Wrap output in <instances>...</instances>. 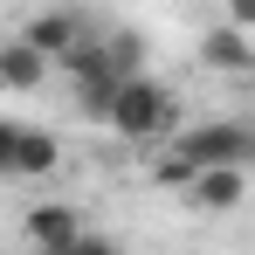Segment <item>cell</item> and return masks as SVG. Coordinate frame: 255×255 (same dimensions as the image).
I'll return each mask as SVG.
<instances>
[{
  "mask_svg": "<svg viewBox=\"0 0 255 255\" xmlns=\"http://www.w3.org/2000/svg\"><path fill=\"white\" fill-rule=\"evenodd\" d=\"M172 159L186 172H249L255 159V125H242V118H214V125H193L172 138Z\"/></svg>",
  "mask_w": 255,
  "mask_h": 255,
  "instance_id": "cell-1",
  "label": "cell"
},
{
  "mask_svg": "<svg viewBox=\"0 0 255 255\" xmlns=\"http://www.w3.org/2000/svg\"><path fill=\"white\" fill-rule=\"evenodd\" d=\"M104 125L118 131V138H131V145L166 138V131L179 125V97H172L159 76H131V83H118V97H111V118H104Z\"/></svg>",
  "mask_w": 255,
  "mask_h": 255,
  "instance_id": "cell-2",
  "label": "cell"
},
{
  "mask_svg": "<svg viewBox=\"0 0 255 255\" xmlns=\"http://www.w3.org/2000/svg\"><path fill=\"white\" fill-rule=\"evenodd\" d=\"M90 42V21L76 14V7H55V14H35L28 28H21V48L28 55H42V62H62L69 48Z\"/></svg>",
  "mask_w": 255,
  "mask_h": 255,
  "instance_id": "cell-3",
  "label": "cell"
},
{
  "mask_svg": "<svg viewBox=\"0 0 255 255\" xmlns=\"http://www.w3.org/2000/svg\"><path fill=\"white\" fill-rule=\"evenodd\" d=\"M76 235H83V214L69 207V200H35V207H28V242H35V255L69 249Z\"/></svg>",
  "mask_w": 255,
  "mask_h": 255,
  "instance_id": "cell-4",
  "label": "cell"
},
{
  "mask_svg": "<svg viewBox=\"0 0 255 255\" xmlns=\"http://www.w3.org/2000/svg\"><path fill=\"white\" fill-rule=\"evenodd\" d=\"M186 200L200 214H235L242 200H249V172H193V186H186Z\"/></svg>",
  "mask_w": 255,
  "mask_h": 255,
  "instance_id": "cell-5",
  "label": "cell"
},
{
  "mask_svg": "<svg viewBox=\"0 0 255 255\" xmlns=\"http://www.w3.org/2000/svg\"><path fill=\"white\" fill-rule=\"evenodd\" d=\"M62 166V138L55 131H35L21 125V145H14V179H42V172Z\"/></svg>",
  "mask_w": 255,
  "mask_h": 255,
  "instance_id": "cell-6",
  "label": "cell"
},
{
  "mask_svg": "<svg viewBox=\"0 0 255 255\" xmlns=\"http://www.w3.org/2000/svg\"><path fill=\"white\" fill-rule=\"evenodd\" d=\"M200 55H207V69H255V42L242 28H228V21L200 35Z\"/></svg>",
  "mask_w": 255,
  "mask_h": 255,
  "instance_id": "cell-7",
  "label": "cell"
},
{
  "mask_svg": "<svg viewBox=\"0 0 255 255\" xmlns=\"http://www.w3.org/2000/svg\"><path fill=\"white\" fill-rule=\"evenodd\" d=\"M42 76H48V62H42V55H28L21 42H7V48H0V83H7V90H35Z\"/></svg>",
  "mask_w": 255,
  "mask_h": 255,
  "instance_id": "cell-8",
  "label": "cell"
},
{
  "mask_svg": "<svg viewBox=\"0 0 255 255\" xmlns=\"http://www.w3.org/2000/svg\"><path fill=\"white\" fill-rule=\"evenodd\" d=\"M111 97H118V76H90V83H76V104H83V118H111Z\"/></svg>",
  "mask_w": 255,
  "mask_h": 255,
  "instance_id": "cell-9",
  "label": "cell"
},
{
  "mask_svg": "<svg viewBox=\"0 0 255 255\" xmlns=\"http://www.w3.org/2000/svg\"><path fill=\"white\" fill-rule=\"evenodd\" d=\"M62 255H125V249H118L111 235H97V228H83V235H76V242H69Z\"/></svg>",
  "mask_w": 255,
  "mask_h": 255,
  "instance_id": "cell-10",
  "label": "cell"
},
{
  "mask_svg": "<svg viewBox=\"0 0 255 255\" xmlns=\"http://www.w3.org/2000/svg\"><path fill=\"white\" fill-rule=\"evenodd\" d=\"M14 145H21V125L0 118V179H14Z\"/></svg>",
  "mask_w": 255,
  "mask_h": 255,
  "instance_id": "cell-11",
  "label": "cell"
}]
</instances>
